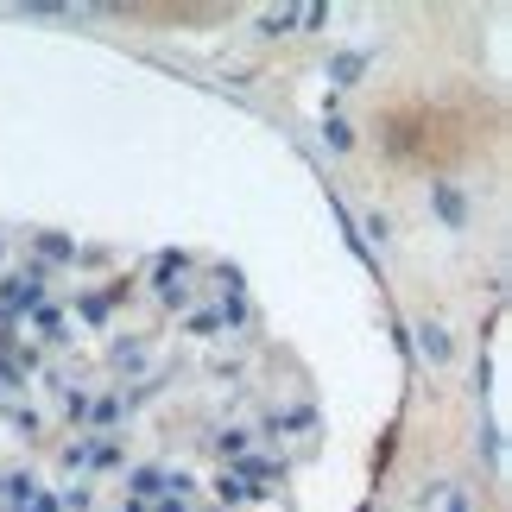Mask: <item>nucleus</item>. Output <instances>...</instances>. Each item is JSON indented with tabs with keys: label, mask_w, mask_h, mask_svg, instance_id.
Masks as SVG:
<instances>
[{
	"label": "nucleus",
	"mask_w": 512,
	"mask_h": 512,
	"mask_svg": "<svg viewBox=\"0 0 512 512\" xmlns=\"http://www.w3.org/2000/svg\"><path fill=\"white\" fill-rule=\"evenodd\" d=\"M418 354L430 367H449V361H456V342H449L443 323H418Z\"/></svg>",
	"instance_id": "f257e3e1"
},
{
	"label": "nucleus",
	"mask_w": 512,
	"mask_h": 512,
	"mask_svg": "<svg viewBox=\"0 0 512 512\" xmlns=\"http://www.w3.org/2000/svg\"><path fill=\"white\" fill-rule=\"evenodd\" d=\"M430 203H437V215H443L449 228H468V203H462L456 184H430Z\"/></svg>",
	"instance_id": "f03ea898"
},
{
	"label": "nucleus",
	"mask_w": 512,
	"mask_h": 512,
	"mask_svg": "<svg viewBox=\"0 0 512 512\" xmlns=\"http://www.w3.org/2000/svg\"><path fill=\"white\" fill-rule=\"evenodd\" d=\"M361 70H367V51H342L336 64H329V76H336V83H354Z\"/></svg>",
	"instance_id": "7ed1b4c3"
},
{
	"label": "nucleus",
	"mask_w": 512,
	"mask_h": 512,
	"mask_svg": "<svg viewBox=\"0 0 512 512\" xmlns=\"http://www.w3.org/2000/svg\"><path fill=\"white\" fill-rule=\"evenodd\" d=\"M323 133H329V146H336V152H348V146H354V133H348V121H329Z\"/></svg>",
	"instance_id": "20e7f679"
},
{
	"label": "nucleus",
	"mask_w": 512,
	"mask_h": 512,
	"mask_svg": "<svg viewBox=\"0 0 512 512\" xmlns=\"http://www.w3.org/2000/svg\"><path fill=\"white\" fill-rule=\"evenodd\" d=\"M260 32H291V7H279V13H266V19H260Z\"/></svg>",
	"instance_id": "39448f33"
},
{
	"label": "nucleus",
	"mask_w": 512,
	"mask_h": 512,
	"mask_svg": "<svg viewBox=\"0 0 512 512\" xmlns=\"http://www.w3.org/2000/svg\"><path fill=\"white\" fill-rule=\"evenodd\" d=\"M449 512H468V500H449Z\"/></svg>",
	"instance_id": "423d86ee"
}]
</instances>
